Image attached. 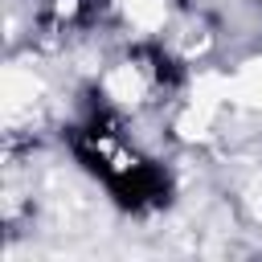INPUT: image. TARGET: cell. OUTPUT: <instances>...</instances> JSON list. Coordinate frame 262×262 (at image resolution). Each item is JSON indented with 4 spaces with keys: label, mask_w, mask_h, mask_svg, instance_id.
<instances>
[{
    "label": "cell",
    "mask_w": 262,
    "mask_h": 262,
    "mask_svg": "<svg viewBox=\"0 0 262 262\" xmlns=\"http://www.w3.org/2000/svg\"><path fill=\"white\" fill-rule=\"evenodd\" d=\"M61 143L119 213L147 221V217H160L176 201L172 168L127 131L123 106L98 82L90 86L78 115L61 127Z\"/></svg>",
    "instance_id": "6da1fadb"
},
{
    "label": "cell",
    "mask_w": 262,
    "mask_h": 262,
    "mask_svg": "<svg viewBox=\"0 0 262 262\" xmlns=\"http://www.w3.org/2000/svg\"><path fill=\"white\" fill-rule=\"evenodd\" d=\"M192 78V66L188 57L164 41V37H135L127 41L119 66H115V78L98 82L119 106L127 102H160V98H172L188 86Z\"/></svg>",
    "instance_id": "7a4b0ae2"
},
{
    "label": "cell",
    "mask_w": 262,
    "mask_h": 262,
    "mask_svg": "<svg viewBox=\"0 0 262 262\" xmlns=\"http://www.w3.org/2000/svg\"><path fill=\"white\" fill-rule=\"evenodd\" d=\"M37 16L53 33H98L119 20V0H37Z\"/></svg>",
    "instance_id": "3957f363"
}]
</instances>
